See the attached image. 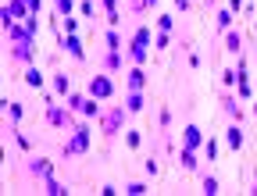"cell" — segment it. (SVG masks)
Wrapping results in <instances>:
<instances>
[{
	"instance_id": "obj_16",
	"label": "cell",
	"mask_w": 257,
	"mask_h": 196,
	"mask_svg": "<svg viewBox=\"0 0 257 196\" xmlns=\"http://www.w3.org/2000/svg\"><path fill=\"white\" fill-rule=\"evenodd\" d=\"M232 22H236V11H229V8L218 11V29H221V32H229V29H232Z\"/></svg>"
},
{
	"instance_id": "obj_11",
	"label": "cell",
	"mask_w": 257,
	"mask_h": 196,
	"mask_svg": "<svg viewBox=\"0 0 257 196\" xmlns=\"http://www.w3.org/2000/svg\"><path fill=\"white\" fill-rule=\"evenodd\" d=\"M128 57H133V64H143L147 61V43L133 40V43H128Z\"/></svg>"
},
{
	"instance_id": "obj_18",
	"label": "cell",
	"mask_w": 257,
	"mask_h": 196,
	"mask_svg": "<svg viewBox=\"0 0 257 196\" xmlns=\"http://www.w3.org/2000/svg\"><path fill=\"white\" fill-rule=\"evenodd\" d=\"M86 100H89V96H79V93H68V111H79V114H82V107H86Z\"/></svg>"
},
{
	"instance_id": "obj_29",
	"label": "cell",
	"mask_w": 257,
	"mask_h": 196,
	"mask_svg": "<svg viewBox=\"0 0 257 196\" xmlns=\"http://www.w3.org/2000/svg\"><path fill=\"white\" fill-rule=\"evenodd\" d=\"M204 192H207V196H214V192H218V178H211V175H207V178H204Z\"/></svg>"
},
{
	"instance_id": "obj_6",
	"label": "cell",
	"mask_w": 257,
	"mask_h": 196,
	"mask_svg": "<svg viewBox=\"0 0 257 196\" xmlns=\"http://www.w3.org/2000/svg\"><path fill=\"white\" fill-rule=\"evenodd\" d=\"M182 146H189V150H200L204 146V132H200L197 125H186L182 128Z\"/></svg>"
},
{
	"instance_id": "obj_30",
	"label": "cell",
	"mask_w": 257,
	"mask_h": 196,
	"mask_svg": "<svg viewBox=\"0 0 257 196\" xmlns=\"http://www.w3.org/2000/svg\"><path fill=\"white\" fill-rule=\"evenodd\" d=\"M204 153H207V160H214V157H218V143H214V139H207V146H204Z\"/></svg>"
},
{
	"instance_id": "obj_20",
	"label": "cell",
	"mask_w": 257,
	"mask_h": 196,
	"mask_svg": "<svg viewBox=\"0 0 257 196\" xmlns=\"http://www.w3.org/2000/svg\"><path fill=\"white\" fill-rule=\"evenodd\" d=\"M225 114H229L232 121H239V118H243V111H239V104L232 100V96H229V100H225Z\"/></svg>"
},
{
	"instance_id": "obj_37",
	"label": "cell",
	"mask_w": 257,
	"mask_h": 196,
	"mask_svg": "<svg viewBox=\"0 0 257 196\" xmlns=\"http://www.w3.org/2000/svg\"><path fill=\"white\" fill-rule=\"evenodd\" d=\"M157 4V0H140V8H154Z\"/></svg>"
},
{
	"instance_id": "obj_21",
	"label": "cell",
	"mask_w": 257,
	"mask_h": 196,
	"mask_svg": "<svg viewBox=\"0 0 257 196\" xmlns=\"http://www.w3.org/2000/svg\"><path fill=\"white\" fill-rule=\"evenodd\" d=\"M104 64L114 72V68H121V50H107V57H104Z\"/></svg>"
},
{
	"instance_id": "obj_5",
	"label": "cell",
	"mask_w": 257,
	"mask_h": 196,
	"mask_svg": "<svg viewBox=\"0 0 257 196\" xmlns=\"http://www.w3.org/2000/svg\"><path fill=\"white\" fill-rule=\"evenodd\" d=\"M32 36H36V32H32L25 22H22V25H8V40H11L15 47H18V43H32Z\"/></svg>"
},
{
	"instance_id": "obj_26",
	"label": "cell",
	"mask_w": 257,
	"mask_h": 196,
	"mask_svg": "<svg viewBox=\"0 0 257 196\" xmlns=\"http://www.w3.org/2000/svg\"><path fill=\"white\" fill-rule=\"evenodd\" d=\"M8 114H11V125H18V121H22V104L8 100Z\"/></svg>"
},
{
	"instance_id": "obj_24",
	"label": "cell",
	"mask_w": 257,
	"mask_h": 196,
	"mask_svg": "<svg viewBox=\"0 0 257 196\" xmlns=\"http://www.w3.org/2000/svg\"><path fill=\"white\" fill-rule=\"evenodd\" d=\"M125 192H128V196H143V192H150V189H147V182H128Z\"/></svg>"
},
{
	"instance_id": "obj_19",
	"label": "cell",
	"mask_w": 257,
	"mask_h": 196,
	"mask_svg": "<svg viewBox=\"0 0 257 196\" xmlns=\"http://www.w3.org/2000/svg\"><path fill=\"white\" fill-rule=\"evenodd\" d=\"M157 29L161 32H172L175 29V15H157Z\"/></svg>"
},
{
	"instance_id": "obj_13",
	"label": "cell",
	"mask_w": 257,
	"mask_h": 196,
	"mask_svg": "<svg viewBox=\"0 0 257 196\" xmlns=\"http://www.w3.org/2000/svg\"><path fill=\"white\" fill-rule=\"evenodd\" d=\"M50 86H54L57 96H68V89H72V86H68V75H64V72H57V75L50 79Z\"/></svg>"
},
{
	"instance_id": "obj_25",
	"label": "cell",
	"mask_w": 257,
	"mask_h": 196,
	"mask_svg": "<svg viewBox=\"0 0 257 196\" xmlns=\"http://www.w3.org/2000/svg\"><path fill=\"white\" fill-rule=\"evenodd\" d=\"M54 8H57V15H72L75 11V0H54Z\"/></svg>"
},
{
	"instance_id": "obj_15",
	"label": "cell",
	"mask_w": 257,
	"mask_h": 196,
	"mask_svg": "<svg viewBox=\"0 0 257 196\" xmlns=\"http://www.w3.org/2000/svg\"><path fill=\"white\" fill-rule=\"evenodd\" d=\"M179 160H182V168H186V171H193V168H197V150H189V146H182Z\"/></svg>"
},
{
	"instance_id": "obj_36",
	"label": "cell",
	"mask_w": 257,
	"mask_h": 196,
	"mask_svg": "<svg viewBox=\"0 0 257 196\" xmlns=\"http://www.w3.org/2000/svg\"><path fill=\"white\" fill-rule=\"evenodd\" d=\"M175 8H179V11H186V8H189V0H175Z\"/></svg>"
},
{
	"instance_id": "obj_10",
	"label": "cell",
	"mask_w": 257,
	"mask_h": 196,
	"mask_svg": "<svg viewBox=\"0 0 257 196\" xmlns=\"http://www.w3.org/2000/svg\"><path fill=\"white\" fill-rule=\"evenodd\" d=\"M125 107L133 111V114H136V111H143V107H147V100H143V89H128V100H125Z\"/></svg>"
},
{
	"instance_id": "obj_17",
	"label": "cell",
	"mask_w": 257,
	"mask_h": 196,
	"mask_svg": "<svg viewBox=\"0 0 257 196\" xmlns=\"http://www.w3.org/2000/svg\"><path fill=\"white\" fill-rule=\"evenodd\" d=\"M29 47H32V43H18V47L11 50V57H15V61H32V50H29Z\"/></svg>"
},
{
	"instance_id": "obj_4",
	"label": "cell",
	"mask_w": 257,
	"mask_h": 196,
	"mask_svg": "<svg viewBox=\"0 0 257 196\" xmlns=\"http://www.w3.org/2000/svg\"><path fill=\"white\" fill-rule=\"evenodd\" d=\"M47 121H50V125H57V128H68V125H72V118H68V111H64V107H57L54 100L47 104Z\"/></svg>"
},
{
	"instance_id": "obj_35",
	"label": "cell",
	"mask_w": 257,
	"mask_h": 196,
	"mask_svg": "<svg viewBox=\"0 0 257 196\" xmlns=\"http://www.w3.org/2000/svg\"><path fill=\"white\" fill-rule=\"evenodd\" d=\"M243 8V0H229V11H239Z\"/></svg>"
},
{
	"instance_id": "obj_9",
	"label": "cell",
	"mask_w": 257,
	"mask_h": 196,
	"mask_svg": "<svg viewBox=\"0 0 257 196\" xmlns=\"http://www.w3.org/2000/svg\"><path fill=\"white\" fill-rule=\"evenodd\" d=\"M128 89H147V72H143V64H136V68L128 72Z\"/></svg>"
},
{
	"instance_id": "obj_2",
	"label": "cell",
	"mask_w": 257,
	"mask_h": 196,
	"mask_svg": "<svg viewBox=\"0 0 257 196\" xmlns=\"http://www.w3.org/2000/svg\"><path fill=\"white\" fill-rule=\"evenodd\" d=\"M125 114H128V107H111V111L104 114V132H107V136H114L118 128L125 125Z\"/></svg>"
},
{
	"instance_id": "obj_22",
	"label": "cell",
	"mask_w": 257,
	"mask_h": 196,
	"mask_svg": "<svg viewBox=\"0 0 257 196\" xmlns=\"http://www.w3.org/2000/svg\"><path fill=\"white\" fill-rule=\"evenodd\" d=\"M125 143L133 146V150H140V143H143V136H140V128H128V132H125Z\"/></svg>"
},
{
	"instance_id": "obj_27",
	"label": "cell",
	"mask_w": 257,
	"mask_h": 196,
	"mask_svg": "<svg viewBox=\"0 0 257 196\" xmlns=\"http://www.w3.org/2000/svg\"><path fill=\"white\" fill-rule=\"evenodd\" d=\"M104 40H107V50H118V47H121V36H118L114 29H107V36H104Z\"/></svg>"
},
{
	"instance_id": "obj_33",
	"label": "cell",
	"mask_w": 257,
	"mask_h": 196,
	"mask_svg": "<svg viewBox=\"0 0 257 196\" xmlns=\"http://www.w3.org/2000/svg\"><path fill=\"white\" fill-rule=\"evenodd\" d=\"M79 11H82L86 18H93V0H82V4H79Z\"/></svg>"
},
{
	"instance_id": "obj_31",
	"label": "cell",
	"mask_w": 257,
	"mask_h": 196,
	"mask_svg": "<svg viewBox=\"0 0 257 196\" xmlns=\"http://www.w3.org/2000/svg\"><path fill=\"white\" fill-rule=\"evenodd\" d=\"M79 29V18H72V15H64V32H75Z\"/></svg>"
},
{
	"instance_id": "obj_12",
	"label": "cell",
	"mask_w": 257,
	"mask_h": 196,
	"mask_svg": "<svg viewBox=\"0 0 257 196\" xmlns=\"http://www.w3.org/2000/svg\"><path fill=\"white\" fill-rule=\"evenodd\" d=\"M32 175H40V178H50L54 175V168H50V160H43V157H36V160H32Z\"/></svg>"
},
{
	"instance_id": "obj_3",
	"label": "cell",
	"mask_w": 257,
	"mask_h": 196,
	"mask_svg": "<svg viewBox=\"0 0 257 196\" xmlns=\"http://www.w3.org/2000/svg\"><path fill=\"white\" fill-rule=\"evenodd\" d=\"M72 146H68V153H86L89 150V125H75L72 128Z\"/></svg>"
},
{
	"instance_id": "obj_7",
	"label": "cell",
	"mask_w": 257,
	"mask_h": 196,
	"mask_svg": "<svg viewBox=\"0 0 257 196\" xmlns=\"http://www.w3.org/2000/svg\"><path fill=\"white\" fill-rule=\"evenodd\" d=\"M61 50H64V54H72V57H79V61L86 57V50H82V40L75 36V32H68V36L61 40Z\"/></svg>"
},
{
	"instance_id": "obj_34",
	"label": "cell",
	"mask_w": 257,
	"mask_h": 196,
	"mask_svg": "<svg viewBox=\"0 0 257 196\" xmlns=\"http://www.w3.org/2000/svg\"><path fill=\"white\" fill-rule=\"evenodd\" d=\"M25 4H29V11H32V15H36V11H40V4H43V0H25Z\"/></svg>"
},
{
	"instance_id": "obj_8",
	"label": "cell",
	"mask_w": 257,
	"mask_h": 196,
	"mask_svg": "<svg viewBox=\"0 0 257 196\" xmlns=\"http://www.w3.org/2000/svg\"><path fill=\"white\" fill-rule=\"evenodd\" d=\"M225 146H229V150H239V146H243V128H239L236 121L225 128Z\"/></svg>"
},
{
	"instance_id": "obj_1",
	"label": "cell",
	"mask_w": 257,
	"mask_h": 196,
	"mask_svg": "<svg viewBox=\"0 0 257 196\" xmlns=\"http://www.w3.org/2000/svg\"><path fill=\"white\" fill-rule=\"evenodd\" d=\"M111 93H114V86H111V79H107V75L89 79V96H96V100H111Z\"/></svg>"
},
{
	"instance_id": "obj_23",
	"label": "cell",
	"mask_w": 257,
	"mask_h": 196,
	"mask_svg": "<svg viewBox=\"0 0 257 196\" xmlns=\"http://www.w3.org/2000/svg\"><path fill=\"white\" fill-rule=\"evenodd\" d=\"M47 192H50V196H64L68 189H64V185H61V182H57V178L50 175V178H47Z\"/></svg>"
},
{
	"instance_id": "obj_39",
	"label": "cell",
	"mask_w": 257,
	"mask_h": 196,
	"mask_svg": "<svg viewBox=\"0 0 257 196\" xmlns=\"http://www.w3.org/2000/svg\"><path fill=\"white\" fill-rule=\"evenodd\" d=\"M204 4H214V0H204Z\"/></svg>"
},
{
	"instance_id": "obj_14",
	"label": "cell",
	"mask_w": 257,
	"mask_h": 196,
	"mask_svg": "<svg viewBox=\"0 0 257 196\" xmlns=\"http://www.w3.org/2000/svg\"><path fill=\"white\" fill-rule=\"evenodd\" d=\"M25 86H32V89H43V72H36V68L29 64V68H25Z\"/></svg>"
},
{
	"instance_id": "obj_32",
	"label": "cell",
	"mask_w": 257,
	"mask_h": 196,
	"mask_svg": "<svg viewBox=\"0 0 257 196\" xmlns=\"http://www.w3.org/2000/svg\"><path fill=\"white\" fill-rule=\"evenodd\" d=\"M133 40H140V43H150V29H136V36Z\"/></svg>"
},
{
	"instance_id": "obj_38",
	"label": "cell",
	"mask_w": 257,
	"mask_h": 196,
	"mask_svg": "<svg viewBox=\"0 0 257 196\" xmlns=\"http://www.w3.org/2000/svg\"><path fill=\"white\" fill-rule=\"evenodd\" d=\"M250 114H253V118H257V100H253V107H250Z\"/></svg>"
},
{
	"instance_id": "obj_28",
	"label": "cell",
	"mask_w": 257,
	"mask_h": 196,
	"mask_svg": "<svg viewBox=\"0 0 257 196\" xmlns=\"http://www.w3.org/2000/svg\"><path fill=\"white\" fill-rule=\"evenodd\" d=\"M225 47H229L232 54H239V36L236 32H225Z\"/></svg>"
}]
</instances>
